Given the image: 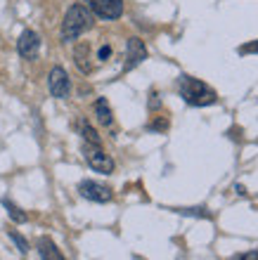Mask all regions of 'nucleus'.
<instances>
[{"instance_id": "0eeeda50", "label": "nucleus", "mask_w": 258, "mask_h": 260, "mask_svg": "<svg viewBox=\"0 0 258 260\" xmlns=\"http://www.w3.org/2000/svg\"><path fill=\"white\" fill-rule=\"evenodd\" d=\"M17 50H19V55L24 59H36L38 55V50H41V38L36 31H24L19 36V41H17Z\"/></svg>"}, {"instance_id": "f03ea898", "label": "nucleus", "mask_w": 258, "mask_h": 260, "mask_svg": "<svg viewBox=\"0 0 258 260\" xmlns=\"http://www.w3.org/2000/svg\"><path fill=\"white\" fill-rule=\"evenodd\" d=\"M178 88H180V95L185 97V102L192 104V107H209L218 100L216 90L199 78H192V76H180Z\"/></svg>"}, {"instance_id": "9b49d317", "label": "nucleus", "mask_w": 258, "mask_h": 260, "mask_svg": "<svg viewBox=\"0 0 258 260\" xmlns=\"http://www.w3.org/2000/svg\"><path fill=\"white\" fill-rule=\"evenodd\" d=\"M95 114H97V121L102 125H111V121H114V114H111V109H109V102L104 100V97H100L95 102Z\"/></svg>"}, {"instance_id": "6e6552de", "label": "nucleus", "mask_w": 258, "mask_h": 260, "mask_svg": "<svg viewBox=\"0 0 258 260\" xmlns=\"http://www.w3.org/2000/svg\"><path fill=\"white\" fill-rule=\"evenodd\" d=\"M126 71L130 69H135L137 64H142L147 59V48H145V43L140 38H130L128 41V55H126Z\"/></svg>"}, {"instance_id": "9d476101", "label": "nucleus", "mask_w": 258, "mask_h": 260, "mask_svg": "<svg viewBox=\"0 0 258 260\" xmlns=\"http://www.w3.org/2000/svg\"><path fill=\"white\" fill-rule=\"evenodd\" d=\"M74 62H76V67L81 69L83 74H90V71H93V64H90V45H88V43L76 45V50H74Z\"/></svg>"}, {"instance_id": "4468645a", "label": "nucleus", "mask_w": 258, "mask_h": 260, "mask_svg": "<svg viewBox=\"0 0 258 260\" xmlns=\"http://www.w3.org/2000/svg\"><path fill=\"white\" fill-rule=\"evenodd\" d=\"M10 239H12L14 244H17V248H19L21 253H26V251H28V241L24 239L21 234H17V232H14V230H10Z\"/></svg>"}, {"instance_id": "f257e3e1", "label": "nucleus", "mask_w": 258, "mask_h": 260, "mask_svg": "<svg viewBox=\"0 0 258 260\" xmlns=\"http://www.w3.org/2000/svg\"><path fill=\"white\" fill-rule=\"evenodd\" d=\"M93 28V12L85 5L76 3L67 10L64 21H62V41H76L78 36Z\"/></svg>"}, {"instance_id": "7ed1b4c3", "label": "nucleus", "mask_w": 258, "mask_h": 260, "mask_svg": "<svg viewBox=\"0 0 258 260\" xmlns=\"http://www.w3.org/2000/svg\"><path fill=\"white\" fill-rule=\"evenodd\" d=\"M83 156H85V161H88V166L93 168V171L104 173V175H109V173L114 171V158L109 156L100 144H88L85 142V147H83Z\"/></svg>"}, {"instance_id": "dca6fc26", "label": "nucleus", "mask_w": 258, "mask_h": 260, "mask_svg": "<svg viewBox=\"0 0 258 260\" xmlns=\"http://www.w3.org/2000/svg\"><path fill=\"white\" fill-rule=\"evenodd\" d=\"M232 260H258V251H249V253H239Z\"/></svg>"}, {"instance_id": "1a4fd4ad", "label": "nucleus", "mask_w": 258, "mask_h": 260, "mask_svg": "<svg viewBox=\"0 0 258 260\" xmlns=\"http://www.w3.org/2000/svg\"><path fill=\"white\" fill-rule=\"evenodd\" d=\"M36 248H38V253H41L43 260H64V255L60 253V248L54 246V241L48 239V237H41Z\"/></svg>"}, {"instance_id": "ddd939ff", "label": "nucleus", "mask_w": 258, "mask_h": 260, "mask_svg": "<svg viewBox=\"0 0 258 260\" xmlns=\"http://www.w3.org/2000/svg\"><path fill=\"white\" fill-rule=\"evenodd\" d=\"M83 137H85L88 144H100V135H97L95 130H93V125H88V123H83Z\"/></svg>"}, {"instance_id": "2eb2a0df", "label": "nucleus", "mask_w": 258, "mask_h": 260, "mask_svg": "<svg viewBox=\"0 0 258 260\" xmlns=\"http://www.w3.org/2000/svg\"><path fill=\"white\" fill-rule=\"evenodd\" d=\"M239 52H242V55H251V52H256V55H258V41L242 45V48H239Z\"/></svg>"}, {"instance_id": "423d86ee", "label": "nucleus", "mask_w": 258, "mask_h": 260, "mask_svg": "<svg viewBox=\"0 0 258 260\" xmlns=\"http://www.w3.org/2000/svg\"><path fill=\"white\" fill-rule=\"evenodd\" d=\"M48 85H50V92H52V97H57V100H64V97H69L71 83H69V76H67V71H64L62 67H54L52 71H50Z\"/></svg>"}, {"instance_id": "20e7f679", "label": "nucleus", "mask_w": 258, "mask_h": 260, "mask_svg": "<svg viewBox=\"0 0 258 260\" xmlns=\"http://www.w3.org/2000/svg\"><path fill=\"white\" fill-rule=\"evenodd\" d=\"M88 10L100 19H119L123 14V0H85Z\"/></svg>"}, {"instance_id": "f3484780", "label": "nucleus", "mask_w": 258, "mask_h": 260, "mask_svg": "<svg viewBox=\"0 0 258 260\" xmlns=\"http://www.w3.org/2000/svg\"><path fill=\"white\" fill-rule=\"evenodd\" d=\"M109 55H111V48H109V45H104V48L100 50V59H107Z\"/></svg>"}, {"instance_id": "39448f33", "label": "nucleus", "mask_w": 258, "mask_h": 260, "mask_svg": "<svg viewBox=\"0 0 258 260\" xmlns=\"http://www.w3.org/2000/svg\"><path fill=\"white\" fill-rule=\"evenodd\" d=\"M78 192H81L83 199L97 201V204H107V201H111V197H114L107 185H100V182H93V180H83L81 187H78Z\"/></svg>"}, {"instance_id": "f8f14e48", "label": "nucleus", "mask_w": 258, "mask_h": 260, "mask_svg": "<svg viewBox=\"0 0 258 260\" xmlns=\"http://www.w3.org/2000/svg\"><path fill=\"white\" fill-rule=\"evenodd\" d=\"M3 206L7 208V215L14 220V222H26V213L21 211L19 206H14L10 199H3Z\"/></svg>"}]
</instances>
